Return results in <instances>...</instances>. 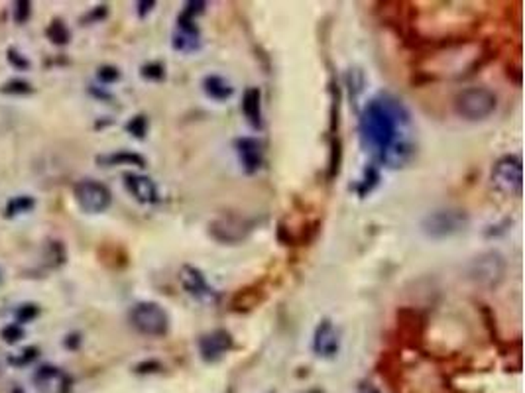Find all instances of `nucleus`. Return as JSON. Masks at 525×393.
I'll return each instance as SVG.
<instances>
[{
    "mask_svg": "<svg viewBox=\"0 0 525 393\" xmlns=\"http://www.w3.org/2000/svg\"><path fill=\"white\" fill-rule=\"evenodd\" d=\"M154 6H156V2H154V0H149V2H138V16L144 18L148 12H152Z\"/></svg>",
    "mask_w": 525,
    "mask_h": 393,
    "instance_id": "obj_31",
    "label": "nucleus"
},
{
    "mask_svg": "<svg viewBox=\"0 0 525 393\" xmlns=\"http://www.w3.org/2000/svg\"><path fill=\"white\" fill-rule=\"evenodd\" d=\"M79 344H81V334H77V332H75V334H69V336L65 338V346H67V348H77Z\"/></svg>",
    "mask_w": 525,
    "mask_h": 393,
    "instance_id": "obj_32",
    "label": "nucleus"
},
{
    "mask_svg": "<svg viewBox=\"0 0 525 393\" xmlns=\"http://www.w3.org/2000/svg\"><path fill=\"white\" fill-rule=\"evenodd\" d=\"M6 62H9L16 71H28L32 67L30 59H28L22 52H18L16 47H9V50H6Z\"/></svg>",
    "mask_w": 525,
    "mask_h": 393,
    "instance_id": "obj_25",
    "label": "nucleus"
},
{
    "mask_svg": "<svg viewBox=\"0 0 525 393\" xmlns=\"http://www.w3.org/2000/svg\"><path fill=\"white\" fill-rule=\"evenodd\" d=\"M26 336V331H24V326L18 323H9L2 331H0V338L6 342V344H16L22 338Z\"/></svg>",
    "mask_w": 525,
    "mask_h": 393,
    "instance_id": "obj_23",
    "label": "nucleus"
},
{
    "mask_svg": "<svg viewBox=\"0 0 525 393\" xmlns=\"http://www.w3.org/2000/svg\"><path fill=\"white\" fill-rule=\"evenodd\" d=\"M12 16L18 26H24L28 20L32 18V2L28 0H16L14 6H12Z\"/></svg>",
    "mask_w": 525,
    "mask_h": 393,
    "instance_id": "obj_24",
    "label": "nucleus"
},
{
    "mask_svg": "<svg viewBox=\"0 0 525 393\" xmlns=\"http://www.w3.org/2000/svg\"><path fill=\"white\" fill-rule=\"evenodd\" d=\"M45 35H47V40L52 42L53 45H67L71 42V32L67 24L60 20V18H55L52 20L47 28H45Z\"/></svg>",
    "mask_w": 525,
    "mask_h": 393,
    "instance_id": "obj_19",
    "label": "nucleus"
},
{
    "mask_svg": "<svg viewBox=\"0 0 525 393\" xmlns=\"http://www.w3.org/2000/svg\"><path fill=\"white\" fill-rule=\"evenodd\" d=\"M359 393H380L376 387H372V385H366V387H362Z\"/></svg>",
    "mask_w": 525,
    "mask_h": 393,
    "instance_id": "obj_33",
    "label": "nucleus"
},
{
    "mask_svg": "<svg viewBox=\"0 0 525 393\" xmlns=\"http://www.w3.org/2000/svg\"><path fill=\"white\" fill-rule=\"evenodd\" d=\"M35 209V199L32 195H18V197H12L6 207H4V217L6 219H16V217H22V215H28Z\"/></svg>",
    "mask_w": 525,
    "mask_h": 393,
    "instance_id": "obj_18",
    "label": "nucleus"
},
{
    "mask_svg": "<svg viewBox=\"0 0 525 393\" xmlns=\"http://www.w3.org/2000/svg\"><path fill=\"white\" fill-rule=\"evenodd\" d=\"M252 230V222L240 219V217H227V219L215 220L210 224V234L220 242H238Z\"/></svg>",
    "mask_w": 525,
    "mask_h": 393,
    "instance_id": "obj_11",
    "label": "nucleus"
},
{
    "mask_svg": "<svg viewBox=\"0 0 525 393\" xmlns=\"http://www.w3.org/2000/svg\"><path fill=\"white\" fill-rule=\"evenodd\" d=\"M14 317H16V321H14V323L22 324V326H24V324L32 323V321H35V319L40 317V307L35 305V303H24V305L18 307Z\"/></svg>",
    "mask_w": 525,
    "mask_h": 393,
    "instance_id": "obj_22",
    "label": "nucleus"
},
{
    "mask_svg": "<svg viewBox=\"0 0 525 393\" xmlns=\"http://www.w3.org/2000/svg\"><path fill=\"white\" fill-rule=\"evenodd\" d=\"M130 324L136 331L149 336V338H159L166 336L169 331V317L166 309L156 303V301H140L132 307L128 313Z\"/></svg>",
    "mask_w": 525,
    "mask_h": 393,
    "instance_id": "obj_3",
    "label": "nucleus"
},
{
    "mask_svg": "<svg viewBox=\"0 0 525 393\" xmlns=\"http://www.w3.org/2000/svg\"><path fill=\"white\" fill-rule=\"evenodd\" d=\"M40 356V348L38 346H28L24 348L18 356H10L9 362L12 366H28V364H32L34 360H38Z\"/></svg>",
    "mask_w": 525,
    "mask_h": 393,
    "instance_id": "obj_26",
    "label": "nucleus"
},
{
    "mask_svg": "<svg viewBox=\"0 0 525 393\" xmlns=\"http://www.w3.org/2000/svg\"><path fill=\"white\" fill-rule=\"evenodd\" d=\"M498 106V98L486 87H468L455 96V110L464 120L478 123L488 118Z\"/></svg>",
    "mask_w": 525,
    "mask_h": 393,
    "instance_id": "obj_2",
    "label": "nucleus"
},
{
    "mask_svg": "<svg viewBox=\"0 0 525 393\" xmlns=\"http://www.w3.org/2000/svg\"><path fill=\"white\" fill-rule=\"evenodd\" d=\"M341 341H339V331L329 319H323L321 324L315 329V338H313V350L317 356L321 358H334L339 352Z\"/></svg>",
    "mask_w": 525,
    "mask_h": 393,
    "instance_id": "obj_12",
    "label": "nucleus"
},
{
    "mask_svg": "<svg viewBox=\"0 0 525 393\" xmlns=\"http://www.w3.org/2000/svg\"><path fill=\"white\" fill-rule=\"evenodd\" d=\"M96 161L103 167H114V166H136V167H146V159L140 154H134V152H114V154H106V156H98Z\"/></svg>",
    "mask_w": 525,
    "mask_h": 393,
    "instance_id": "obj_16",
    "label": "nucleus"
},
{
    "mask_svg": "<svg viewBox=\"0 0 525 393\" xmlns=\"http://www.w3.org/2000/svg\"><path fill=\"white\" fill-rule=\"evenodd\" d=\"M75 203L83 212L87 215H101L105 212L113 203V193L105 183L96 179H81L79 183L73 187Z\"/></svg>",
    "mask_w": 525,
    "mask_h": 393,
    "instance_id": "obj_4",
    "label": "nucleus"
},
{
    "mask_svg": "<svg viewBox=\"0 0 525 393\" xmlns=\"http://www.w3.org/2000/svg\"><path fill=\"white\" fill-rule=\"evenodd\" d=\"M124 185L132 197L142 205H154L159 201V193L156 183L148 175L142 173H124Z\"/></svg>",
    "mask_w": 525,
    "mask_h": 393,
    "instance_id": "obj_13",
    "label": "nucleus"
},
{
    "mask_svg": "<svg viewBox=\"0 0 525 393\" xmlns=\"http://www.w3.org/2000/svg\"><path fill=\"white\" fill-rule=\"evenodd\" d=\"M203 89H205V93L210 98H215V101H227L235 93V89L230 87V83H228L227 79L219 77V75H209V77H205L203 81Z\"/></svg>",
    "mask_w": 525,
    "mask_h": 393,
    "instance_id": "obj_17",
    "label": "nucleus"
},
{
    "mask_svg": "<svg viewBox=\"0 0 525 393\" xmlns=\"http://www.w3.org/2000/svg\"><path fill=\"white\" fill-rule=\"evenodd\" d=\"M242 113L248 118V123L254 128L262 126V110H260V91L256 87H250L244 91L242 96Z\"/></svg>",
    "mask_w": 525,
    "mask_h": 393,
    "instance_id": "obj_15",
    "label": "nucleus"
},
{
    "mask_svg": "<svg viewBox=\"0 0 525 393\" xmlns=\"http://www.w3.org/2000/svg\"><path fill=\"white\" fill-rule=\"evenodd\" d=\"M232 334L225 329H217V331L207 332L199 338V354L205 362H219L228 350L232 348Z\"/></svg>",
    "mask_w": 525,
    "mask_h": 393,
    "instance_id": "obj_9",
    "label": "nucleus"
},
{
    "mask_svg": "<svg viewBox=\"0 0 525 393\" xmlns=\"http://www.w3.org/2000/svg\"><path fill=\"white\" fill-rule=\"evenodd\" d=\"M492 183L502 193L521 195V159L517 156H504L492 169Z\"/></svg>",
    "mask_w": 525,
    "mask_h": 393,
    "instance_id": "obj_7",
    "label": "nucleus"
},
{
    "mask_svg": "<svg viewBox=\"0 0 525 393\" xmlns=\"http://www.w3.org/2000/svg\"><path fill=\"white\" fill-rule=\"evenodd\" d=\"M179 283L185 289L187 295H191L193 299L207 303V305H215L219 303V293L210 287L207 278L203 275L201 270L193 268V266H184L179 270Z\"/></svg>",
    "mask_w": 525,
    "mask_h": 393,
    "instance_id": "obj_8",
    "label": "nucleus"
},
{
    "mask_svg": "<svg viewBox=\"0 0 525 393\" xmlns=\"http://www.w3.org/2000/svg\"><path fill=\"white\" fill-rule=\"evenodd\" d=\"M0 93L10 96H24L32 95L34 87H32V83H28L24 79H10L4 85H0Z\"/></svg>",
    "mask_w": 525,
    "mask_h": 393,
    "instance_id": "obj_20",
    "label": "nucleus"
},
{
    "mask_svg": "<svg viewBox=\"0 0 525 393\" xmlns=\"http://www.w3.org/2000/svg\"><path fill=\"white\" fill-rule=\"evenodd\" d=\"M142 77L148 81H162L166 77V67L162 63H148L142 67Z\"/></svg>",
    "mask_w": 525,
    "mask_h": 393,
    "instance_id": "obj_29",
    "label": "nucleus"
},
{
    "mask_svg": "<svg viewBox=\"0 0 525 393\" xmlns=\"http://www.w3.org/2000/svg\"><path fill=\"white\" fill-rule=\"evenodd\" d=\"M468 278L482 287H496L504 280L506 260L499 252H484L470 260L466 268Z\"/></svg>",
    "mask_w": 525,
    "mask_h": 393,
    "instance_id": "obj_6",
    "label": "nucleus"
},
{
    "mask_svg": "<svg viewBox=\"0 0 525 393\" xmlns=\"http://www.w3.org/2000/svg\"><path fill=\"white\" fill-rule=\"evenodd\" d=\"M201 47V34L195 24V18L181 12L177 18V28L174 32V50L181 53H193Z\"/></svg>",
    "mask_w": 525,
    "mask_h": 393,
    "instance_id": "obj_10",
    "label": "nucleus"
},
{
    "mask_svg": "<svg viewBox=\"0 0 525 393\" xmlns=\"http://www.w3.org/2000/svg\"><path fill=\"white\" fill-rule=\"evenodd\" d=\"M55 377H63V372L57 366H52V364H44V366H40L34 372V382L38 385L50 384Z\"/></svg>",
    "mask_w": 525,
    "mask_h": 393,
    "instance_id": "obj_21",
    "label": "nucleus"
},
{
    "mask_svg": "<svg viewBox=\"0 0 525 393\" xmlns=\"http://www.w3.org/2000/svg\"><path fill=\"white\" fill-rule=\"evenodd\" d=\"M237 152L238 159H240L246 173H256L262 167V144L256 138H240V140H237Z\"/></svg>",
    "mask_w": 525,
    "mask_h": 393,
    "instance_id": "obj_14",
    "label": "nucleus"
},
{
    "mask_svg": "<svg viewBox=\"0 0 525 393\" xmlns=\"http://www.w3.org/2000/svg\"><path fill=\"white\" fill-rule=\"evenodd\" d=\"M360 142L385 167L407 166L415 156L412 114L392 93L370 98L360 113Z\"/></svg>",
    "mask_w": 525,
    "mask_h": 393,
    "instance_id": "obj_1",
    "label": "nucleus"
},
{
    "mask_svg": "<svg viewBox=\"0 0 525 393\" xmlns=\"http://www.w3.org/2000/svg\"><path fill=\"white\" fill-rule=\"evenodd\" d=\"M106 14H108V8L103 4V6H96L95 10H91L89 14H85V16L81 18V22H83V24H95L98 20L106 18Z\"/></svg>",
    "mask_w": 525,
    "mask_h": 393,
    "instance_id": "obj_30",
    "label": "nucleus"
},
{
    "mask_svg": "<svg viewBox=\"0 0 525 393\" xmlns=\"http://www.w3.org/2000/svg\"><path fill=\"white\" fill-rule=\"evenodd\" d=\"M126 130L130 132L134 138L142 140V138L146 136V132H148V118H146V116H142V114L134 116L130 123L126 124Z\"/></svg>",
    "mask_w": 525,
    "mask_h": 393,
    "instance_id": "obj_27",
    "label": "nucleus"
},
{
    "mask_svg": "<svg viewBox=\"0 0 525 393\" xmlns=\"http://www.w3.org/2000/svg\"><path fill=\"white\" fill-rule=\"evenodd\" d=\"M96 79L103 85H113V83H116L120 79V69L114 67V65H103V67H98V71H96Z\"/></svg>",
    "mask_w": 525,
    "mask_h": 393,
    "instance_id": "obj_28",
    "label": "nucleus"
},
{
    "mask_svg": "<svg viewBox=\"0 0 525 393\" xmlns=\"http://www.w3.org/2000/svg\"><path fill=\"white\" fill-rule=\"evenodd\" d=\"M466 224H468V217L464 210L441 209L429 212L421 222V228L429 238L441 240V238H448L464 230Z\"/></svg>",
    "mask_w": 525,
    "mask_h": 393,
    "instance_id": "obj_5",
    "label": "nucleus"
}]
</instances>
